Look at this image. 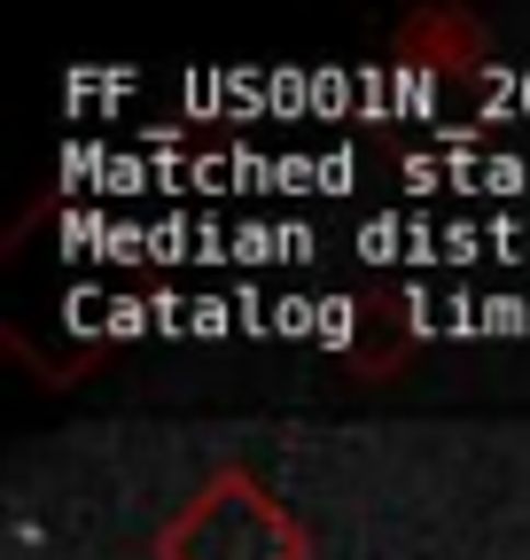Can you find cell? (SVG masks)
<instances>
[{
  "instance_id": "cell-2",
  "label": "cell",
  "mask_w": 530,
  "mask_h": 560,
  "mask_svg": "<svg viewBox=\"0 0 530 560\" xmlns=\"http://www.w3.org/2000/svg\"><path fill=\"white\" fill-rule=\"evenodd\" d=\"M398 62L422 70H476L484 62V24L469 9H422L398 24Z\"/></svg>"
},
{
  "instance_id": "cell-1",
  "label": "cell",
  "mask_w": 530,
  "mask_h": 560,
  "mask_svg": "<svg viewBox=\"0 0 530 560\" xmlns=\"http://www.w3.org/2000/svg\"><path fill=\"white\" fill-rule=\"evenodd\" d=\"M157 560H312V537L257 467L227 459L157 529Z\"/></svg>"
}]
</instances>
